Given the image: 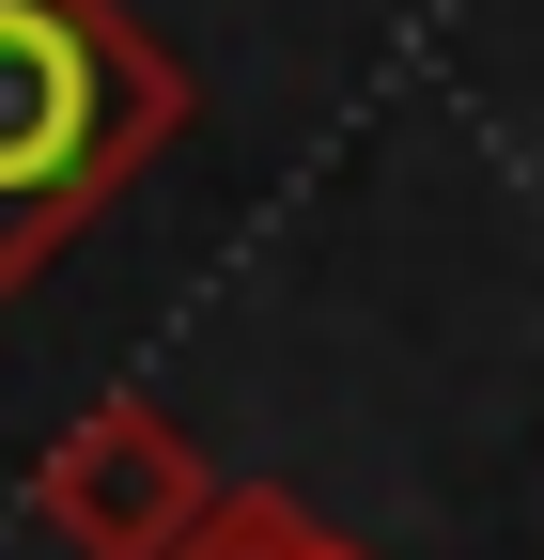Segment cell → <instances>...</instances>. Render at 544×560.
Instances as JSON below:
<instances>
[{"label":"cell","mask_w":544,"mask_h":560,"mask_svg":"<svg viewBox=\"0 0 544 560\" xmlns=\"http://www.w3.org/2000/svg\"><path fill=\"white\" fill-rule=\"evenodd\" d=\"M187 499H202V482H187V452H172V420H141V405H109L94 436L47 467V514L79 529L94 560H156V545L187 529Z\"/></svg>","instance_id":"obj_2"},{"label":"cell","mask_w":544,"mask_h":560,"mask_svg":"<svg viewBox=\"0 0 544 560\" xmlns=\"http://www.w3.org/2000/svg\"><path fill=\"white\" fill-rule=\"evenodd\" d=\"M156 560H343V545H327V529H296L281 499H218V514H202L187 545H156Z\"/></svg>","instance_id":"obj_3"},{"label":"cell","mask_w":544,"mask_h":560,"mask_svg":"<svg viewBox=\"0 0 544 560\" xmlns=\"http://www.w3.org/2000/svg\"><path fill=\"white\" fill-rule=\"evenodd\" d=\"M187 125L172 47L125 0H0V280L109 219V187Z\"/></svg>","instance_id":"obj_1"}]
</instances>
